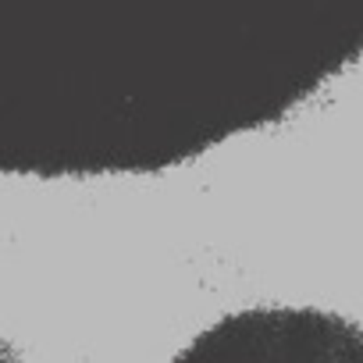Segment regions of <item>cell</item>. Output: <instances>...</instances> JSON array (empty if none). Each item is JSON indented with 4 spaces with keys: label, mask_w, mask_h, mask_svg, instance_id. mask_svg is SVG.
Returning a JSON list of instances; mask_svg holds the SVG:
<instances>
[{
    "label": "cell",
    "mask_w": 363,
    "mask_h": 363,
    "mask_svg": "<svg viewBox=\"0 0 363 363\" xmlns=\"http://www.w3.org/2000/svg\"><path fill=\"white\" fill-rule=\"evenodd\" d=\"M171 363H363V331L328 310L257 306L211 324Z\"/></svg>",
    "instance_id": "2"
},
{
    "label": "cell",
    "mask_w": 363,
    "mask_h": 363,
    "mask_svg": "<svg viewBox=\"0 0 363 363\" xmlns=\"http://www.w3.org/2000/svg\"><path fill=\"white\" fill-rule=\"evenodd\" d=\"M356 54V0H0V174L178 164Z\"/></svg>",
    "instance_id": "1"
}]
</instances>
